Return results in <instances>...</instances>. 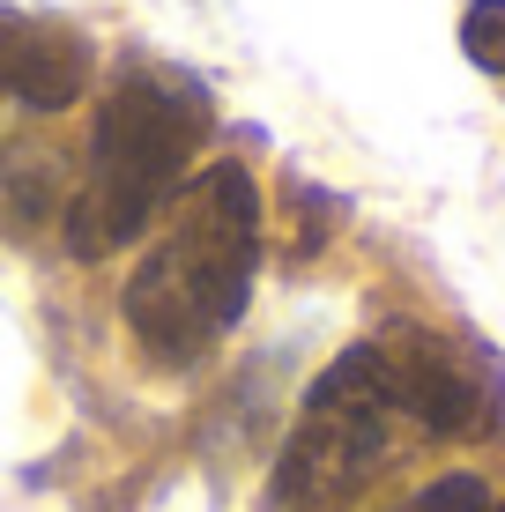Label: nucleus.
I'll return each mask as SVG.
<instances>
[{
	"label": "nucleus",
	"mask_w": 505,
	"mask_h": 512,
	"mask_svg": "<svg viewBox=\"0 0 505 512\" xmlns=\"http://www.w3.org/2000/svg\"><path fill=\"white\" fill-rule=\"evenodd\" d=\"M97 75V52L82 30L45 23V15L0 8V90L30 112H67Z\"/></svg>",
	"instance_id": "obj_4"
},
{
	"label": "nucleus",
	"mask_w": 505,
	"mask_h": 512,
	"mask_svg": "<svg viewBox=\"0 0 505 512\" xmlns=\"http://www.w3.org/2000/svg\"><path fill=\"white\" fill-rule=\"evenodd\" d=\"M379 364H387L394 416H416L431 438H461L468 423H476L483 394H476V379L446 357V342H431V334H394V342H379Z\"/></svg>",
	"instance_id": "obj_5"
},
{
	"label": "nucleus",
	"mask_w": 505,
	"mask_h": 512,
	"mask_svg": "<svg viewBox=\"0 0 505 512\" xmlns=\"http://www.w3.org/2000/svg\"><path fill=\"white\" fill-rule=\"evenodd\" d=\"M491 512H505V505H491Z\"/></svg>",
	"instance_id": "obj_8"
},
{
	"label": "nucleus",
	"mask_w": 505,
	"mask_h": 512,
	"mask_svg": "<svg viewBox=\"0 0 505 512\" xmlns=\"http://www.w3.org/2000/svg\"><path fill=\"white\" fill-rule=\"evenodd\" d=\"M216 104L186 67L164 60H134L112 75V90L97 104V134H90V171L67 193L60 231L82 260H104L119 245H134L179 201L186 164L201 156Z\"/></svg>",
	"instance_id": "obj_2"
},
{
	"label": "nucleus",
	"mask_w": 505,
	"mask_h": 512,
	"mask_svg": "<svg viewBox=\"0 0 505 512\" xmlns=\"http://www.w3.org/2000/svg\"><path fill=\"white\" fill-rule=\"evenodd\" d=\"M260 268V186L246 164H208L201 179L179 186L164 238L142 253L127 275V312L134 342L156 364H201L223 334L238 327Z\"/></svg>",
	"instance_id": "obj_1"
},
{
	"label": "nucleus",
	"mask_w": 505,
	"mask_h": 512,
	"mask_svg": "<svg viewBox=\"0 0 505 512\" xmlns=\"http://www.w3.org/2000/svg\"><path fill=\"white\" fill-rule=\"evenodd\" d=\"M461 52L483 75H505V0H476V8L461 15Z\"/></svg>",
	"instance_id": "obj_6"
},
{
	"label": "nucleus",
	"mask_w": 505,
	"mask_h": 512,
	"mask_svg": "<svg viewBox=\"0 0 505 512\" xmlns=\"http://www.w3.org/2000/svg\"><path fill=\"white\" fill-rule=\"evenodd\" d=\"M387 423H394V394H387L379 342L342 349L312 379L305 416L290 431L283 461H275V505L283 512H350L357 490L372 483V468L387 461Z\"/></svg>",
	"instance_id": "obj_3"
},
{
	"label": "nucleus",
	"mask_w": 505,
	"mask_h": 512,
	"mask_svg": "<svg viewBox=\"0 0 505 512\" xmlns=\"http://www.w3.org/2000/svg\"><path fill=\"white\" fill-rule=\"evenodd\" d=\"M394 512H491V490H483V475H439L431 490H416Z\"/></svg>",
	"instance_id": "obj_7"
}]
</instances>
